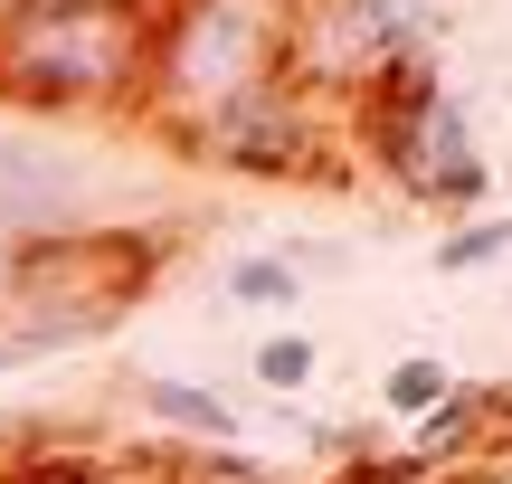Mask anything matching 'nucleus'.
<instances>
[{"label":"nucleus","instance_id":"obj_7","mask_svg":"<svg viewBox=\"0 0 512 484\" xmlns=\"http://www.w3.org/2000/svg\"><path fill=\"white\" fill-rule=\"evenodd\" d=\"M57 228H86V171L29 133H0V238L19 247V238H57Z\"/></svg>","mask_w":512,"mask_h":484},{"label":"nucleus","instance_id":"obj_6","mask_svg":"<svg viewBox=\"0 0 512 484\" xmlns=\"http://www.w3.org/2000/svg\"><path fill=\"white\" fill-rule=\"evenodd\" d=\"M437 29H456L446 10H380V0H323V10H285V86L294 95H361L399 48H427Z\"/></svg>","mask_w":512,"mask_h":484},{"label":"nucleus","instance_id":"obj_10","mask_svg":"<svg viewBox=\"0 0 512 484\" xmlns=\"http://www.w3.org/2000/svg\"><path fill=\"white\" fill-rule=\"evenodd\" d=\"M0 484H114V466L95 447H19L0 466Z\"/></svg>","mask_w":512,"mask_h":484},{"label":"nucleus","instance_id":"obj_11","mask_svg":"<svg viewBox=\"0 0 512 484\" xmlns=\"http://www.w3.org/2000/svg\"><path fill=\"white\" fill-rule=\"evenodd\" d=\"M503 247H512V219L484 209V219H456L437 238V266H446V276H465V266H503Z\"/></svg>","mask_w":512,"mask_h":484},{"label":"nucleus","instance_id":"obj_3","mask_svg":"<svg viewBox=\"0 0 512 484\" xmlns=\"http://www.w3.org/2000/svg\"><path fill=\"white\" fill-rule=\"evenodd\" d=\"M162 276V238L152 228H57V238H19L0 257V285H10V333L0 352H67V342H95L143 304V285Z\"/></svg>","mask_w":512,"mask_h":484},{"label":"nucleus","instance_id":"obj_4","mask_svg":"<svg viewBox=\"0 0 512 484\" xmlns=\"http://www.w3.org/2000/svg\"><path fill=\"white\" fill-rule=\"evenodd\" d=\"M285 76V10L266 0H190V10L152 19V67H143V105L162 133H190L200 114H219L228 95L275 86Z\"/></svg>","mask_w":512,"mask_h":484},{"label":"nucleus","instance_id":"obj_13","mask_svg":"<svg viewBox=\"0 0 512 484\" xmlns=\"http://www.w3.org/2000/svg\"><path fill=\"white\" fill-rule=\"evenodd\" d=\"M446 390H456V371H446V361H399V371L380 380V409H389V418H427Z\"/></svg>","mask_w":512,"mask_h":484},{"label":"nucleus","instance_id":"obj_12","mask_svg":"<svg viewBox=\"0 0 512 484\" xmlns=\"http://www.w3.org/2000/svg\"><path fill=\"white\" fill-rule=\"evenodd\" d=\"M313 371H323V342L313 333H266L256 342V380H266V390H313Z\"/></svg>","mask_w":512,"mask_h":484},{"label":"nucleus","instance_id":"obj_1","mask_svg":"<svg viewBox=\"0 0 512 484\" xmlns=\"http://www.w3.org/2000/svg\"><path fill=\"white\" fill-rule=\"evenodd\" d=\"M143 0H19L0 10V105L19 114H124L152 67Z\"/></svg>","mask_w":512,"mask_h":484},{"label":"nucleus","instance_id":"obj_9","mask_svg":"<svg viewBox=\"0 0 512 484\" xmlns=\"http://www.w3.org/2000/svg\"><path fill=\"white\" fill-rule=\"evenodd\" d=\"M228 304H238V314H294V304H304V276H294L285 257H238L228 266Z\"/></svg>","mask_w":512,"mask_h":484},{"label":"nucleus","instance_id":"obj_5","mask_svg":"<svg viewBox=\"0 0 512 484\" xmlns=\"http://www.w3.org/2000/svg\"><path fill=\"white\" fill-rule=\"evenodd\" d=\"M332 114L313 105V95H294L285 76L275 86H247L228 95L219 114H200L190 133H171V152H190V162L228 171V181H342V152H332Z\"/></svg>","mask_w":512,"mask_h":484},{"label":"nucleus","instance_id":"obj_8","mask_svg":"<svg viewBox=\"0 0 512 484\" xmlns=\"http://www.w3.org/2000/svg\"><path fill=\"white\" fill-rule=\"evenodd\" d=\"M143 409L162 418V428H181V437H238L228 399L219 390H190V380H143Z\"/></svg>","mask_w":512,"mask_h":484},{"label":"nucleus","instance_id":"obj_2","mask_svg":"<svg viewBox=\"0 0 512 484\" xmlns=\"http://www.w3.org/2000/svg\"><path fill=\"white\" fill-rule=\"evenodd\" d=\"M351 143H361V162L418 209H475L484 190H494L484 143H475V114L446 86L437 48H399L351 95Z\"/></svg>","mask_w":512,"mask_h":484}]
</instances>
